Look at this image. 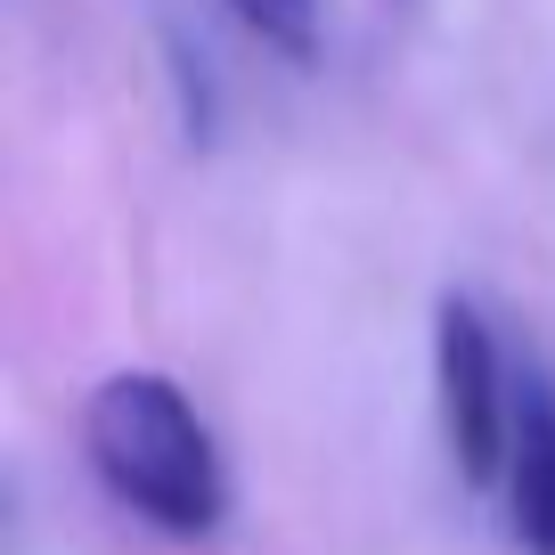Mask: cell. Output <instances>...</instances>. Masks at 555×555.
Returning a JSON list of instances; mask_svg holds the SVG:
<instances>
[{"label":"cell","instance_id":"1","mask_svg":"<svg viewBox=\"0 0 555 555\" xmlns=\"http://www.w3.org/2000/svg\"><path fill=\"white\" fill-rule=\"evenodd\" d=\"M82 457L99 490L164 539H212L229 515V474L196 400L156 367H122L82 409Z\"/></svg>","mask_w":555,"mask_h":555},{"label":"cell","instance_id":"2","mask_svg":"<svg viewBox=\"0 0 555 555\" xmlns=\"http://www.w3.org/2000/svg\"><path fill=\"white\" fill-rule=\"evenodd\" d=\"M515 384H522V367H506L482 302L441 295V311H434V409H441V450H450V466H457L466 490H499L506 482Z\"/></svg>","mask_w":555,"mask_h":555},{"label":"cell","instance_id":"3","mask_svg":"<svg viewBox=\"0 0 555 555\" xmlns=\"http://www.w3.org/2000/svg\"><path fill=\"white\" fill-rule=\"evenodd\" d=\"M506 515L531 555H555V384L522 367L515 384V450H506Z\"/></svg>","mask_w":555,"mask_h":555},{"label":"cell","instance_id":"4","mask_svg":"<svg viewBox=\"0 0 555 555\" xmlns=\"http://www.w3.org/2000/svg\"><path fill=\"white\" fill-rule=\"evenodd\" d=\"M229 17H237L261 50H278L286 66H311L319 57V0H229Z\"/></svg>","mask_w":555,"mask_h":555}]
</instances>
